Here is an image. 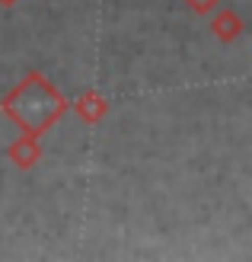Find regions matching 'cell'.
Here are the masks:
<instances>
[{"label": "cell", "mask_w": 252, "mask_h": 262, "mask_svg": "<svg viewBox=\"0 0 252 262\" xmlns=\"http://www.w3.org/2000/svg\"><path fill=\"white\" fill-rule=\"evenodd\" d=\"M7 157H10V163H13V166H19V169H32L38 160H42V144H38L35 135H22V131H19V138L7 147Z\"/></svg>", "instance_id": "3957f363"}, {"label": "cell", "mask_w": 252, "mask_h": 262, "mask_svg": "<svg viewBox=\"0 0 252 262\" xmlns=\"http://www.w3.org/2000/svg\"><path fill=\"white\" fill-rule=\"evenodd\" d=\"M19 0H0V7H16Z\"/></svg>", "instance_id": "8992f818"}, {"label": "cell", "mask_w": 252, "mask_h": 262, "mask_svg": "<svg viewBox=\"0 0 252 262\" xmlns=\"http://www.w3.org/2000/svg\"><path fill=\"white\" fill-rule=\"evenodd\" d=\"M0 112H4L22 135L42 138L48 128H55L64 115L71 112V102L45 74L29 71L4 99H0Z\"/></svg>", "instance_id": "6da1fadb"}, {"label": "cell", "mask_w": 252, "mask_h": 262, "mask_svg": "<svg viewBox=\"0 0 252 262\" xmlns=\"http://www.w3.org/2000/svg\"><path fill=\"white\" fill-rule=\"evenodd\" d=\"M243 29H246V23H243V16L236 10H217V16L211 19V35H214L217 42H223V45L236 42V38L243 35Z\"/></svg>", "instance_id": "277c9868"}, {"label": "cell", "mask_w": 252, "mask_h": 262, "mask_svg": "<svg viewBox=\"0 0 252 262\" xmlns=\"http://www.w3.org/2000/svg\"><path fill=\"white\" fill-rule=\"evenodd\" d=\"M220 0H185V7H189L192 13H198V16H208V13L217 10Z\"/></svg>", "instance_id": "5b68a950"}, {"label": "cell", "mask_w": 252, "mask_h": 262, "mask_svg": "<svg viewBox=\"0 0 252 262\" xmlns=\"http://www.w3.org/2000/svg\"><path fill=\"white\" fill-rule=\"evenodd\" d=\"M74 115L86 125H99L105 115H109V99H105L99 90H83V93L74 99Z\"/></svg>", "instance_id": "7a4b0ae2"}]
</instances>
